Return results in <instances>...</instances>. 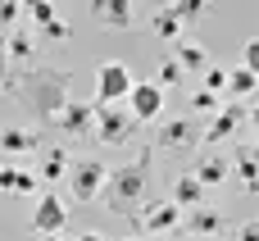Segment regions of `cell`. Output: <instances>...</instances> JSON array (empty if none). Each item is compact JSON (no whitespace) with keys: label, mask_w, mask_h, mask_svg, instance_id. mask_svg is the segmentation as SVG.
I'll return each instance as SVG.
<instances>
[{"label":"cell","mask_w":259,"mask_h":241,"mask_svg":"<svg viewBox=\"0 0 259 241\" xmlns=\"http://www.w3.org/2000/svg\"><path fill=\"white\" fill-rule=\"evenodd\" d=\"M5 91H9V100H14L27 118H36V123H55V114L64 109V100L73 96V82H68L64 68H50V64H23L18 73H9Z\"/></svg>","instance_id":"cell-1"},{"label":"cell","mask_w":259,"mask_h":241,"mask_svg":"<svg viewBox=\"0 0 259 241\" xmlns=\"http://www.w3.org/2000/svg\"><path fill=\"white\" fill-rule=\"evenodd\" d=\"M150 169H155V150H141L132 164H118L105 173V191L100 200L118 214H132L141 200H146V182H150Z\"/></svg>","instance_id":"cell-2"},{"label":"cell","mask_w":259,"mask_h":241,"mask_svg":"<svg viewBox=\"0 0 259 241\" xmlns=\"http://www.w3.org/2000/svg\"><path fill=\"white\" fill-rule=\"evenodd\" d=\"M105 159H73V169H68V178H64V187L73 191V200L77 205H96L100 200V191H105Z\"/></svg>","instance_id":"cell-3"},{"label":"cell","mask_w":259,"mask_h":241,"mask_svg":"<svg viewBox=\"0 0 259 241\" xmlns=\"http://www.w3.org/2000/svg\"><path fill=\"white\" fill-rule=\"evenodd\" d=\"M132 132H137V114L127 109H118V105H96V128H91V141H100V146H123V141H132Z\"/></svg>","instance_id":"cell-4"},{"label":"cell","mask_w":259,"mask_h":241,"mask_svg":"<svg viewBox=\"0 0 259 241\" xmlns=\"http://www.w3.org/2000/svg\"><path fill=\"white\" fill-rule=\"evenodd\" d=\"M127 91H132V73H127V64L109 59V64L96 68V105H118V100H127Z\"/></svg>","instance_id":"cell-5"},{"label":"cell","mask_w":259,"mask_h":241,"mask_svg":"<svg viewBox=\"0 0 259 241\" xmlns=\"http://www.w3.org/2000/svg\"><path fill=\"white\" fill-rule=\"evenodd\" d=\"M146 237H173L182 228V205L178 200H159V205H146L137 219H132Z\"/></svg>","instance_id":"cell-6"},{"label":"cell","mask_w":259,"mask_h":241,"mask_svg":"<svg viewBox=\"0 0 259 241\" xmlns=\"http://www.w3.org/2000/svg\"><path fill=\"white\" fill-rule=\"evenodd\" d=\"M50 128H59L64 137H91V128H96V100H73L68 96Z\"/></svg>","instance_id":"cell-7"},{"label":"cell","mask_w":259,"mask_h":241,"mask_svg":"<svg viewBox=\"0 0 259 241\" xmlns=\"http://www.w3.org/2000/svg\"><path fill=\"white\" fill-rule=\"evenodd\" d=\"M200 123L196 118H168V123H159V137H155V150H196L200 146Z\"/></svg>","instance_id":"cell-8"},{"label":"cell","mask_w":259,"mask_h":241,"mask_svg":"<svg viewBox=\"0 0 259 241\" xmlns=\"http://www.w3.org/2000/svg\"><path fill=\"white\" fill-rule=\"evenodd\" d=\"M68 228V205L59 191H46L32 210V237H50V232H64Z\"/></svg>","instance_id":"cell-9"},{"label":"cell","mask_w":259,"mask_h":241,"mask_svg":"<svg viewBox=\"0 0 259 241\" xmlns=\"http://www.w3.org/2000/svg\"><path fill=\"white\" fill-rule=\"evenodd\" d=\"M127 109L137 114V123H155V118L164 114V87H159V82H132Z\"/></svg>","instance_id":"cell-10"},{"label":"cell","mask_w":259,"mask_h":241,"mask_svg":"<svg viewBox=\"0 0 259 241\" xmlns=\"http://www.w3.org/2000/svg\"><path fill=\"white\" fill-rule=\"evenodd\" d=\"M246 118H250V114H246L241 105H232V109H219V114L205 123V132H200V146H223V141H228V137H232V132H237Z\"/></svg>","instance_id":"cell-11"},{"label":"cell","mask_w":259,"mask_h":241,"mask_svg":"<svg viewBox=\"0 0 259 241\" xmlns=\"http://www.w3.org/2000/svg\"><path fill=\"white\" fill-rule=\"evenodd\" d=\"M91 18H96L100 27L127 32V27H132V0H91Z\"/></svg>","instance_id":"cell-12"},{"label":"cell","mask_w":259,"mask_h":241,"mask_svg":"<svg viewBox=\"0 0 259 241\" xmlns=\"http://www.w3.org/2000/svg\"><path fill=\"white\" fill-rule=\"evenodd\" d=\"M46 150L36 128H0V155H36Z\"/></svg>","instance_id":"cell-13"},{"label":"cell","mask_w":259,"mask_h":241,"mask_svg":"<svg viewBox=\"0 0 259 241\" xmlns=\"http://www.w3.org/2000/svg\"><path fill=\"white\" fill-rule=\"evenodd\" d=\"M187 228H191V237H223V214L214 210V205H191V214L182 219Z\"/></svg>","instance_id":"cell-14"},{"label":"cell","mask_w":259,"mask_h":241,"mask_svg":"<svg viewBox=\"0 0 259 241\" xmlns=\"http://www.w3.org/2000/svg\"><path fill=\"white\" fill-rule=\"evenodd\" d=\"M36 182H41V173L0 164V191H5V196H36Z\"/></svg>","instance_id":"cell-15"},{"label":"cell","mask_w":259,"mask_h":241,"mask_svg":"<svg viewBox=\"0 0 259 241\" xmlns=\"http://www.w3.org/2000/svg\"><path fill=\"white\" fill-rule=\"evenodd\" d=\"M232 173H237V191H259V150L255 146H241L237 150Z\"/></svg>","instance_id":"cell-16"},{"label":"cell","mask_w":259,"mask_h":241,"mask_svg":"<svg viewBox=\"0 0 259 241\" xmlns=\"http://www.w3.org/2000/svg\"><path fill=\"white\" fill-rule=\"evenodd\" d=\"M5 50H9V64H36V32L14 27L5 36Z\"/></svg>","instance_id":"cell-17"},{"label":"cell","mask_w":259,"mask_h":241,"mask_svg":"<svg viewBox=\"0 0 259 241\" xmlns=\"http://www.w3.org/2000/svg\"><path fill=\"white\" fill-rule=\"evenodd\" d=\"M205 187H219V182H228V173H232V164L223 159V155H214V150H205L200 159H196V169H191Z\"/></svg>","instance_id":"cell-18"},{"label":"cell","mask_w":259,"mask_h":241,"mask_svg":"<svg viewBox=\"0 0 259 241\" xmlns=\"http://www.w3.org/2000/svg\"><path fill=\"white\" fill-rule=\"evenodd\" d=\"M205 191H209V187H205L196 173H182V178H173V196H168V200H178L182 210H191V205L205 200Z\"/></svg>","instance_id":"cell-19"},{"label":"cell","mask_w":259,"mask_h":241,"mask_svg":"<svg viewBox=\"0 0 259 241\" xmlns=\"http://www.w3.org/2000/svg\"><path fill=\"white\" fill-rule=\"evenodd\" d=\"M68 169H73V155H68V150H46V159H41V182H46V187H59V182L68 178Z\"/></svg>","instance_id":"cell-20"},{"label":"cell","mask_w":259,"mask_h":241,"mask_svg":"<svg viewBox=\"0 0 259 241\" xmlns=\"http://www.w3.org/2000/svg\"><path fill=\"white\" fill-rule=\"evenodd\" d=\"M150 32H155L159 41H178V36H182V18H178V9H173V5H164V9L150 18Z\"/></svg>","instance_id":"cell-21"},{"label":"cell","mask_w":259,"mask_h":241,"mask_svg":"<svg viewBox=\"0 0 259 241\" xmlns=\"http://www.w3.org/2000/svg\"><path fill=\"white\" fill-rule=\"evenodd\" d=\"M173 46H178L173 55H178V64H182L187 73H200V68L209 64V55H205V46H200V41H182V36H178Z\"/></svg>","instance_id":"cell-22"},{"label":"cell","mask_w":259,"mask_h":241,"mask_svg":"<svg viewBox=\"0 0 259 241\" xmlns=\"http://www.w3.org/2000/svg\"><path fill=\"white\" fill-rule=\"evenodd\" d=\"M255 87H259V77H255V73H250V68H246V64L228 73V91H232L237 100H246V96H255Z\"/></svg>","instance_id":"cell-23"},{"label":"cell","mask_w":259,"mask_h":241,"mask_svg":"<svg viewBox=\"0 0 259 241\" xmlns=\"http://www.w3.org/2000/svg\"><path fill=\"white\" fill-rule=\"evenodd\" d=\"M182 77H187V68L178 64V55H164L159 68H155V82H159V87H178Z\"/></svg>","instance_id":"cell-24"},{"label":"cell","mask_w":259,"mask_h":241,"mask_svg":"<svg viewBox=\"0 0 259 241\" xmlns=\"http://www.w3.org/2000/svg\"><path fill=\"white\" fill-rule=\"evenodd\" d=\"M173 9H178V18L182 23H196V18H205L209 14V0H168Z\"/></svg>","instance_id":"cell-25"},{"label":"cell","mask_w":259,"mask_h":241,"mask_svg":"<svg viewBox=\"0 0 259 241\" xmlns=\"http://www.w3.org/2000/svg\"><path fill=\"white\" fill-rule=\"evenodd\" d=\"M23 14L41 27V23H50V18H55V5H50V0H23Z\"/></svg>","instance_id":"cell-26"},{"label":"cell","mask_w":259,"mask_h":241,"mask_svg":"<svg viewBox=\"0 0 259 241\" xmlns=\"http://www.w3.org/2000/svg\"><path fill=\"white\" fill-rule=\"evenodd\" d=\"M36 32H41L46 41H68V36H73V27H68L64 18H50V23H41Z\"/></svg>","instance_id":"cell-27"},{"label":"cell","mask_w":259,"mask_h":241,"mask_svg":"<svg viewBox=\"0 0 259 241\" xmlns=\"http://www.w3.org/2000/svg\"><path fill=\"white\" fill-rule=\"evenodd\" d=\"M191 105H196L200 114H209V109H219V91H209V87H200V91L191 96Z\"/></svg>","instance_id":"cell-28"},{"label":"cell","mask_w":259,"mask_h":241,"mask_svg":"<svg viewBox=\"0 0 259 241\" xmlns=\"http://www.w3.org/2000/svg\"><path fill=\"white\" fill-rule=\"evenodd\" d=\"M23 14V0H0V27H14Z\"/></svg>","instance_id":"cell-29"},{"label":"cell","mask_w":259,"mask_h":241,"mask_svg":"<svg viewBox=\"0 0 259 241\" xmlns=\"http://www.w3.org/2000/svg\"><path fill=\"white\" fill-rule=\"evenodd\" d=\"M241 64H246V68L259 77V36H250V41L241 46Z\"/></svg>","instance_id":"cell-30"},{"label":"cell","mask_w":259,"mask_h":241,"mask_svg":"<svg viewBox=\"0 0 259 241\" xmlns=\"http://www.w3.org/2000/svg\"><path fill=\"white\" fill-rule=\"evenodd\" d=\"M205 87L209 91H228V73L223 68H205Z\"/></svg>","instance_id":"cell-31"},{"label":"cell","mask_w":259,"mask_h":241,"mask_svg":"<svg viewBox=\"0 0 259 241\" xmlns=\"http://www.w3.org/2000/svg\"><path fill=\"white\" fill-rule=\"evenodd\" d=\"M237 241H259V223H237Z\"/></svg>","instance_id":"cell-32"},{"label":"cell","mask_w":259,"mask_h":241,"mask_svg":"<svg viewBox=\"0 0 259 241\" xmlns=\"http://www.w3.org/2000/svg\"><path fill=\"white\" fill-rule=\"evenodd\" d=\"M9 82V50H5V41H0V87Z\"/></svg>","instance_id":"cell-33"},{"label":"cell","mask_w":259,"mask_h":241,"mask_svg":"<svg viewBox=\"0 0 259 241\" xmlns=\"http://www.w3.org/2000/svg\"><path fill=\"white\" fill-rule=\"evenodd\" d=\"M36 241H68L64 232H50V237H36Z\"/></svg>","instance_id":"cell-34"},{"label":"cell","mask_w":259,"mask_h":241,"mask_svg":"<svg viewBox=\"0 0 259 241\" xmlns=\"http://www.w3.org/2000/svg\"><path fill=\"white\" fill-rule=\"evenodd\" d=\"M77 241H105V237H100V232H87V237H77Z\"/></svg>","instance_id":"cell-35"},{"label":"cell","mask_w":259,"mask_h":241,"mask_svg":"<svg viewBox=\"0 0 259 241\" xmlns=\"http://www.w3.org/2000/svg\"><path fill=\"white\" fill-rule=\"evenodd\" d=\"M250 123H255V128H259V105H255V114H250Z\"/></svg>","instance_id":"cell-36"},{"label":"cell","mask_w":259,"mask_h":241,"mask_svg":"<svg viewBox=\"0 0 259 241\" xmlns=\"http://www.w3.org/2000/svg\"><path fill=\"white\" fill-rule=\"evenodd\" d=\"M191 241H223V237H191Z\"/></svg>","instance_id":"cell-37"},{"label":"cell","mask_w":259,"mask_h":241,"mask_svg":"<svg viewBox=\"0 0 259 241\" xmlns=\"http://www.w3.org/2000/svg\"><path fill=\"white\" fill-rule=\"evenodd\" d=\"M250 146H255V150H259V128H255V141H250Z\"/></svg>","instance_id":"cell-38"},{"label":"cell","mask_w":259,"mask_h":241,"mask_svg":"<svg viewBox=\"0 0 259 241\" xmlns=\"http://www.w3.org/2000/svg\"><path fill=\"white\" fill-rule=\"evenodd\" d=\"M127 241H146V237H127Z\"/></svg>","instance_id":"cell-39"},{"label":"cell","mask_w":259,"mask_h":241,"mask_svg":"<svg viewBox=\"0 0 259 241\" xmlns=\"http://www.w3.org/2000/svg\"><path fill=\"white\" fill-rule=\"evenodd\" d=\"M164 241H178V237H164Z\"/></svg>","instance_id":"cell-40"}]
</instances>
